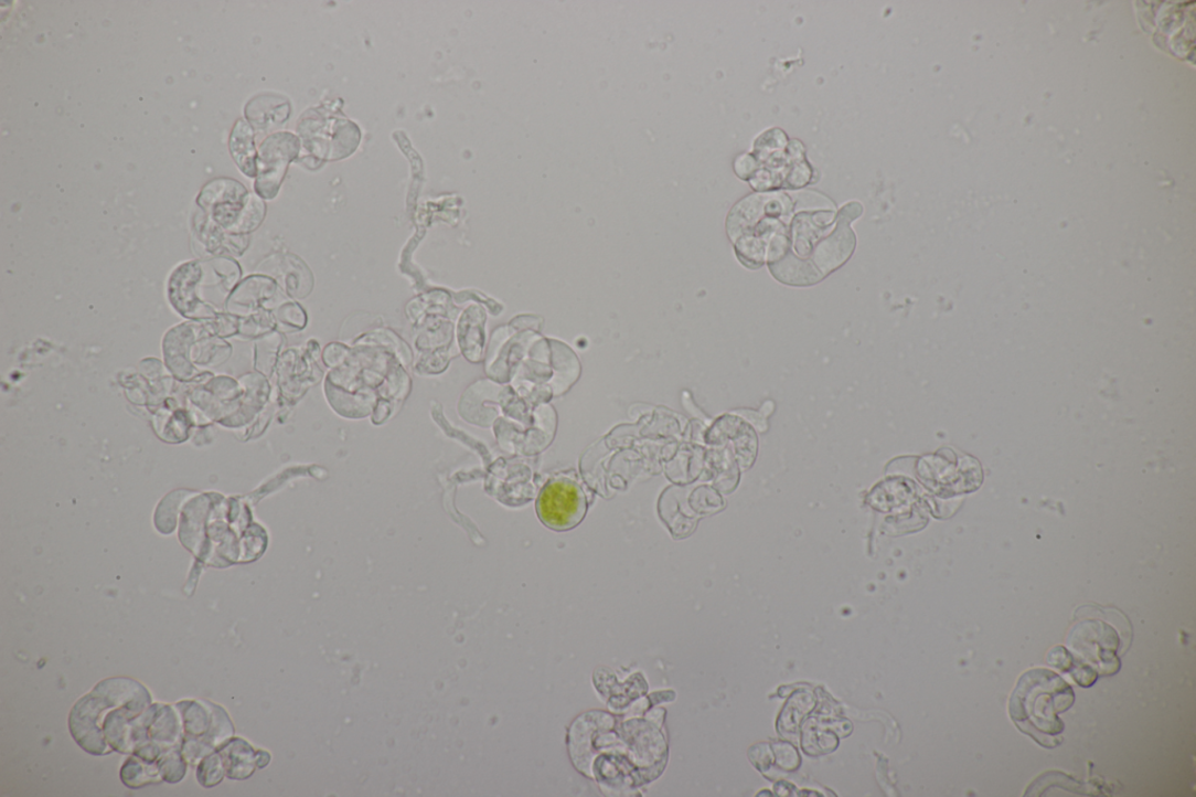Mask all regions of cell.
Returning <instances> with one entry per match:
<instances>
[{
	"instance_id": "cell-3",
	"label": "cell",
	"mask_w": 1196,
	"mask_h": 797,
	"mask_svg": "<svg viewBox=\"0 0 1196 797\" xmlns=\"http://www.w3.org/2000/svg\"><path fill=\"white\" fill-rule=\"evenodd\" d=\"M184 729L182 753L190 764H196L232 740L234 726L227 712L210 702L177 704Z\"/></svg>"
},
{
	"instance_id": "cell-5",
	"label": "cell",
	"mask_w": 1196,
	"mask_h": 797,
	"mask_svg": "<svg viewBox=\"0 0 1196 797\" xmlns=\"http://www.w3.org/2000/svg\"><path fill=\"white\" fill-rule=\"evenodd\" d=\"M299 142L289 132L273 135L266 139L257 157V181L255 189L265 198L276 195L288 164L297 156Z\"/></svg>"
},
{
	"instance_id": "cell-7",
	"label": "cell",
	"mask_w": 1196,
	"mask_h": 797,
	"mask_svg": "<svg viewBox=\"0 0 1196 797\" xmlns=\"http://www.w3.org/2000/svg\"><path fill=\"white\" fill-rule=\"evenodd\" d=\"M229 149L237 167L249 177L257 174V155L250 126L238 121L229 138Z\"/></svg>"
},
{
	"instance_id": "cell-4",
	"label": "cell",
	"mask_w": 1196,
	"mask_h": 797,
	"mask_svg": "<svg viewBox=\"0 0 1196 797\" xmlns=\"http://www.w3.org/2000/svg\"><path fill=\"white\" fill-rule=\"evenodd\" d=\"M542 521L554 530H567L579 524L586 512V500L579 487L567 480L547 485L537 501Z\"/></svg>"
},
{
	"instance_id": "cell-6",
	"label": "cell",
	"mask_w": 1196,
	"mask_h": 797,
	"mask_svg": "<svg viewBox=\"0 0 1196 797\" xmlns=\"http://www.w3.org/2000/svg\"><path fill=\"white\" fill-rule=\"evenodd\" d=\"M216 752L222 755L226 775L232 780H246L258 767V751L241 738L231 740Z\"/></svg>"
},
{
	"instance_id": "cell-2",
	"label": "cell",
	"mask_w": 1196,
	"mask_h": 797,
	"mask_svg": "<svg viewBox=\"0 0 1196 797\" xmlns=\"http://www.w3.org/2000/svg\"><path fill=\"white\" fill-rule=\"evenodd\" d=\"M1075 702L1071 687L1059 674L1046 669L1025 672L1011 695L1008 712L1013 723L1039 745L1054 748L1064 738L1065 724L1059 713Z\"/></svg>"
},
{
	"instance_id": "cell-10",
	"label": "cell",
	"mask_w": 1196,
	"mask_h": 797,
	"mask_svg": "<svg viewBox=\"0 0 1196 797\" xmlns=\"http://www.w3.org/2000/svg\"><path fill=\"white\" fill-rule=\"evenodd\" d=\"M225 775V766L222 759V755L218 754V752L209 754L201 763L197 764V782L206 788H211L221 784L224 780Z\"/></svg>"
},
{
	"instance_id": "cell-9",
	"label": "cell",
	"mask_w": 1196,
	"mask_h": 797,
	"mask_svg": "<svg viewBox=\"0 0 1196 797\" xmlns=\"http://www.w3.org/2000/svg\"><path fill=\"white\" fill-rule=\"evenodd\" d=\"M156 765L162 779L170 784L181 783L188 771V762L181 746L165 751L159 756Z\"/></svg>"
},
{
	"instance_id": "cell-1",
	"label": "cell",
	"mask_w": 1196,
	"mask_h": 797,
	"mask_svg": "<svg viewBox=\"0 0 1196 797\" xmlns=\"http://www.w3.org/2000/svg\"><path fill=\"white\" fill-rule=\"evenodd\" d=\"M150 705L151 694L142 684L109 679L74 705L70 730L74 741L93 755L132 753V729Z\"/></svg>"
},
{
	"instance_id": "cell-8",
	"label": "cell",
	"mask_w": 1196,
	"mask_h": 797,
	"mask_svg": "<svg viewBox=\"0 0 1196 797\" xmlns=\"http://www.w3.org/2000/svg\"><path fill=\"white\" fill-rule=\"evenodd\" d=\"M124 784L132 789L141 788L150 784H158L162 776L156 764L148 763L138 756H132L121 768Z\"/></svg>"
}]
</instances>
